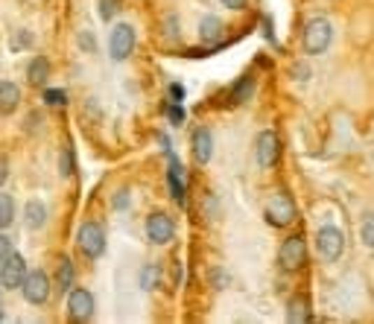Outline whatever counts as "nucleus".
Masks as SVG:
<instances>
[{"label":"nucleus","mask_w":374,"mask_h":324,"mask_svg":"<svg viewBox=\"0 0 374 324\" xmlns=\"http://www.w3.org/2000/svg\"><path fill=\"white\" fill-rule=\"evenodd\" d=\"M333 41V27L328 18H310L301 32V47L307 56H322Z\"/></svg>","instance_id":"f257e3e1"},{"label":"nucleus","mask_w":374,"mask_h":324,"mask_svg":"<svg viewBox=\"0 0 374 324\" xmlns=\"http://www.w3.org/2000/svg\"><path fill=\"white\" fill-rule=\"evenodd\" d=\"M76 246L79 251H82L88 260H100V257L106 254V228L100 222H82L79 225V231H76Z\"/></svg>","instance_id":"f03ea898"},{"label":"nucleus","mask_w":374,"mask_h":324,"mask_svg":"<svg viewBox=\"0 0 374 324\" xmlns=\"http://www.w3.org/2000/svg\"><path fill=\"white\" fill-rule=\"evenodd\" d=\"M21 295L27 304L32 307H41L50 301L53 295V284H50V274H47L44 269H36V272H27V278L21 284Z\"/></svg>","instance_id":"7ed1b4c3"},{"label":"nucleus","mask_w":374,"mask_h":324,"mask_svg":"<svg viewBox=\"0 0 374 324\" xmlns=\"http://www.w3.org/2000/svg\"><path fill=\"white\" fill-rule=\"evenodd\" d=\"M316 251L324 263H336L345 251V234L336 225H322L316 231Z\"/></svg>","instance_id":"20e7f679"},{"label":"nucleus","mask_w":374,"mask_h":324,"mask_svg":"<svg viewBox=\"0 0 374 324\" xmlns=\"http://www.w3.org/2000/svg\"><path fill=\"white\" fill-rule=\"evenodd\" d=\"M264 214L272 225H278V228H287V225L296 222V202H292V196L287 190H275L272 196L266 199V207Z\"/></svg>","instance_id":"39448f33"},{"label":"nucleus","mask_w":374,"mask_h":324,"mask_svg":"<svg viewBox=\"0 0 374 324\" xmlns=\"http://www.w3.org/2000/svg\"><path fill=\"white\" fill-rule=\"evenodd\" d=\"M135 50V27L132 24H115L108 36V56L115 61H126Z\"/></svg>","instance_id":"423d86ee"},{"label":"nucleus","mask_w":374,"mask_h":324,"mask_svg":"<svg viewBox=\"0 0 374 324\" xmlns=\"http://www.w3.org/2000/svg\"><path fill=\"white\" fill-rule=\"evenodd\" d=\"M94 310H96L94 295L88 293L85 286H76V289L71 286L68 289V318L71 321H91Z\"/></svg>","instance_id":"0eeeda50"},{"label":"nucleus","mask_w":374,"mask_h":324,"mask_svg":"<svg viewBox=\"0 0 374 324\" xmlns=\"http://www.w3.org/2000/svg\"><path fill=\"white\" fill-rule=\"evenodd\" d=\"M27 272H29V269H27V260H24L18 251H12L6 260L0 263V286L9 289V293H12V289H21V284H24V278H27Z\"/></svg>","instance_id":"6e6552de"},{"label":"nucleus","mask_w":374,"mask_h":324,"mask_svg":"<svg viewBox=\"0 0 374 324\" xmlns=\"http://www.w3.org/2000/svg\"><path fill=\"white\" fill-rule=\"evenodd\" d=\"M146 237H150V242H155V246H167V242H173V237H175L173 216H167V214H150V216H146Z\"/></svg>","instance_id":"1a4fd4ad"},{"label":"nucleus","mask_w":374,"mask_h":324,"mask_svg":"<svg viewBox=\"0 0 374 324\" xmlns=\"http://www.w3.org/2000/svg\"><path fill=\"white\" fill-rule=\"evenodd\" d=\"M254 155H257V164L264 167V170H269V167L278 164V155H281L278 135L269 132V128H266V132H260L257 140H254Z\"/></svg>","instance_id":"9d476101"},{"label":"nucleus","mask_w":374,"mask_h":324,"mask_svg":"<svg viewBox=\"0 0 374 324\" xmlns=\"http://www.w3.org/2000/svg\"><path fill=\"white\" fill-rule=\"evenodd\" d=\"M278 260H281V266H284L287 272L301 269L304 260H307L304 237H289V240H284V246H281V251H278Z\"/></svg>","instance_id":"9b49d317"},{"label":"nucleus","mask_w":374,"mask_h":324,"mask_svg":"<svg viewBox=\"0 0 374 324\" xmlns=\"http://www.w3.org/2000/svg\"><path fill=\"white\" fill-rule=\"evenodd\" d=\"M21 105V88L9 82V79H0V117L15 115Z\"/></svg>","instance_id":"f8f14e48"},{"label":"nucleus","mask_w":374,"mask_h":324,"mask_svg":"<svg viewBox=\"0 0 374 324\" xmlns=\"http://www.w3.org/2000/svg\"><path fill=\"white\" fill-rule=\"evenodd\" d=\"M193 158H196V164H210V158H214V138H210L208 128H196L193 132Z\"/></svg>","instance_id":"ddd939ff"},{"label":"nucleus","mask_w":374,"mask_h":324,"mask_svg":"<svg viewBox=\"0 0 374 324\" xmlns=\"http://www.w3.org/2000/svg\"><path fill=\"white\" fill-rule=\"evenodd\" d=\"M24 225L29 231H41L47 225V205L41 199H29L24 205Z\"/></svg>","instance_id":"4468645a"},{"label":"nucleus","mask_w":374,"mask_h":324,"mask_svg":"<svg viewBox=\"0 0 374 324\" xmlns=\"http://www.w3.org/2000/svg\"><path fill=\"white\" fill-rule=\"evenodd\" d=\"M47 79H50V61H47L44 56H36L27 64V82L32 88H44Z\"/></svg>","instance_id":"2eb2a0df"},{"label":"nucleus","mask_w":374,"mask_h":324,"mask_svg":"<svg viewBox=\"0 0 374 324\" xmlns=\"http://www.w3.org/2000/svg\"><path fill=\"white\" fill-rule=\"evenodd\" d=\"M167 182H170V193H173V199L175 205H182L185 207V182H182V164H178L175 158H170V170H167Z\"/></svg>","instance_id":"dca6fc26"},{"label":"nucleus","mask_w":374,"mask_h":324,"mask_svg":"<svg viewBox=\"0 0 374 324\" xmlns=\"http://www.w3.org/2000/svg\"><path fill=\"white\" fill-rule=\"evenodd\" d=\"M15 216H18V205H15L12 193H0V231L12 228Z\"/></svg>","instance_id":"f3484780"},{"label":"nucleus","mask_w":374,"mask_h":324,"mask_svg":"<svg viewBox=\"0 0 374 324\" xmlns=\"http://www.w3.org/2000/svg\"><path fill=\"white\" fill-rule=\"evenodd\" d=\"M310 304H307L304 298H292L289 307H287V321L289 324H304V321H310Z\"/></svg>","instance_id":"a211bd4d"},{"label":"nucleus","mask_w":374,"mask_h":324,"mask_svg":"<svg viewBox=\"0 0 374 324\" xmlns=\"http://www.w3.org/2000/svg\"><path fill=\"white\" fill-rule=\"evenodd\" d=\"M73 278H76L73 263L68 260V257H62V263L56 269V286H59V293H68V289L73 286Z\"/></svg>","instance_id":"6ab92c4d"},{"label":"nucleus","mask_w":374,"mask_h":324,"mask_svg":"<svg viewBox=\"0 0 374 324\" xmlns=\"http://www.w3.org/2000/svg\"><path fill=\"white\" fill-rule=\"evenodd\" d=\"M220 36H222V21L214 18V15H205L202 24H199V38L205 44H210V41H217Z\"/></svg>","instance_id":"aec40b11"},{"label":"nucleus","mask_w":374,"mask_h":324,"mask_svg":"<svg viewBox=\"0 0 374 324\" xmlns=\"http://www.w3.org/2000/svg\"><path fill=\"white\" fill-rule=\"evenodd\" d=\"M158 281H161V266L158 263H146L141 269V286L146 289V293H152V289H158Z\"/></svg>","instance_id":"412c9836"},{"label":"nucleus","mask_w":374,"mask_h":324,"mask_svg":"<svg viewBox=\"0 0 374 324\" xmlns=\"http://www.w3.org/2000/svg\"><path fill=\"white\" fill-rule=\"evenodd\" d=\"M360 240H363V246L374 251V214H368L360 225Z\"/></svg>","instance_id":"4be33fe9"},{"label":"nucleus","mask_w":374,"mask_h":324,"mask_svg":"<svg viewBox=\"0 0 374 324\" xmlns=\"http://www.w3.org/2000/svg\"><path fill=\"white\" fill-rule=\"evenodd\" d=\"M44 103L53 105V108H56V105H64V103H68V94H64L62 88H47V91H44Z\"/></svg>","instance_id":"5701e85b"},{"label":"nucleus","mask_w":374,"mask_h":324,"mask_svg":"<svg viewBox=\"0 0 374 324\" xmlns=\"http://www.w3.org/2000/svg\"><path fill=\"white\" fill-rule=\"evenodd\" d=\"M120 3V0H100V18L103 21H111V18H115V15H117V6Z\"/></svg>","instance_id":"b1692460"},{"label":"nucleus","mask_w":374,"mask_h":324,"mask_svg":"<svg viewBox=\"0 0 374 324\" xmlns=\"http://www.w3.org/2000/svg\"><path fill=\"white\" fill-rule=\"evenodd\" d=\"M12 251H15V246H12V237L0 231V263H3V260H6V257H9Z\"/></svg>","instance_id":"393cba45"},{"label":"nucleus","mask_w":374,"mask_h":324,"mask_svg":"<svg viewBox=\"0 0 374 324\" xmlns=\"http://www.w3.org/2000/svg\"><path fill=\"white\" fill-rule=\"evenodd\" d=\"M29 44H32V36H29L27 29H21V32H18V38L12 41V50H18V47H29Z\"/></svg>","instance_id":"a878e982"},{"label":"nucleus","mask_w":374,"mask_h":324,"mask_svg":"<svg viewBox=\"0 0 374 324\" xmlns=\"http://www.w3.org/2000/svg\"><path fill=\"white\" fill-rule=\"evenodd\" d=\"M73 172V158H71V149L62 152V175H71Z\"/></svg>","instance_id":"bb28decb"},{"label":"nucleus","mask_w":374,"mask_h":324,"mask_svg":"<svg viewBox=\"0 0 374 324\" xmlns=\"http://www.w3.org/2000/svg\"><path fill=\"white\" fill-rule=\"evenodd\" d=\"M6 178H9V158L0 152V187L6 184Z\"/></svg>","instance_id":"cd10ccee"},{"label":"nucleus","mask_w":374,"mask_h":324,"mask_svg":"<svg viewBox=\"0 0 374 324\" xmlns=\"http://www.w3.org/2000/svg\"><path fill=\"white\" fill-rule=\"evenodd\" d=\"M115 207H117V210H126V207H129V193H126V190H120L117 196H115Z\"/></svg>","instance_id":"c85d7f7f"},{"label":"nucleus","mask_w":374,"mask_h":324,"mask_svg":"<svg viewBox=\"0 0 374 324\" xmlns=\"http://www.w3.org/2000/svg\"><path fill=\"white\" fill-rule=\"evenodd\" d=\"M170 96H173V103H182L185 100V88L182 85H170Z\"/></svg>","instance_id":"c756f323"},{"label":"nucleus","mask_w":374,"mask_h":324,"mask_svg":"<svg viewBox=\"0 0 374 324\" xmlns=\"http://www.w3.org/2000/svg\"><path fill=\"white\" fill-rule=\"evenodd\" d=\"M170 120H173L175 126H178V123H182V120H185V111H182V108H178V103H175V105L170 108Z\"/></svg>","instance_id":"7c9ffc66"},{"label":"nucleus","mask_w":374,"mask_h":324,"mask_svg":"<svg viewBox=\"0 0 374 324\" xmlns=\"http://www.w3.org/2000/svg\"><path fill=\"white\" fill-rule=\"evenodd\" d=\"M222 6L225 9H243L246 6V0H222Z\"/></svg>","instance_id":"2f4dec72"}]
</instances>
